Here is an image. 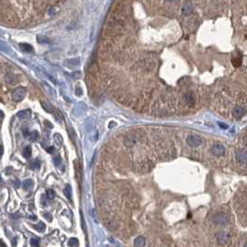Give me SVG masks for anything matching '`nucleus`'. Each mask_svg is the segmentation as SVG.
<instances>
[{
    "mask_svg": "<svg viewBox=\"0 0 247 247\" xmlns=\"http://www.w3.org/2000/svg\"><path fill=\"white\" fill-rule=\"evenodd\" d=\"M1 20L2 22H7L9 25H16L17 23V17L10 9H8L6 12L4 10H1Z\"/></svg>",
    "mask_w": 247,
    "mask_h": 247,
    "instance_id": "nucleus-1",
    "label": "nucleus"
},
{
    "mask_svg": "<svg viewBox=\"0 0 247 247\" xmlns=\"http://www.w3.org/2000/svg\"><path fill=\"white\" fill-rule=\"evenodd\" d=\"M139 137L137 134H128L124 139V144L129 148V147L135 146L139 142Z\"/></svg>",
    "mask_w": 247,
    "mask_h": 247,
    "instance_id": "nucleus-2",
    "label": "nucleus"
},
{
    "mask_svg": "<svg viewBox=\"0 0 247 247\" xmlns=\"http://www.w3.org/2000/svg\"><path fill=\"white\" fill-rule=\"evenodd\" d=\"M26 96V89L24 87H18L17 89H15V91L12 94V98L14 99V101H21Z\"/></svg>",
    "mask_w": 247,
    "mask_h": 247,
    "instance_id": "nucleus-3",
    "label": "nucleus"
},
{
    "mask_svg": "<svg viewBox=\"0 0 247 247\" xmlns=\"http://www.w3.org/2000/svg\"><path fill=\"white\" fill-rule=\"evenodd\" d=\"M187 143L192 148H196L202 144V139L197 135H191L187 137Z\"/></svg>",
    "mask_w": 247,
    "mask_h": 247,
    "instance_id": "nucleus-4",
    "label": "nucleus"
},
{
    "mask_svg": "<svg viewBox=\"0 0 247 247\" xmlns=\"http://www.w3.org/2000/svg\"><path fill=\"white\" fill-rule=\"evenodd\" d=\"M213 221L215 222V224L219 225V226H224L227 224L228 222V216L224 213H218L214 216Z\"/></svg>",
    "mask_w": 247,
    "mask_h": 247,
    "instance_id": "nucleus-5",
    "label": "nucleus"
},
{
    "mask_svg": "<svg viewBox=\"0 0 247 247\" xmlns=\"http://www.w3.org/2000/svg\"><path fill=\"white\" fill-rule=\"evenodd\" d=\"M211 153L216 156H222L225 153V148L223 145H221L219 143H216L212 146Z\"/></svg>",
    "mask_w": 247,
    "mask_h": 247,
    "instance_id": "nucleus-6",
    "label": "nucleus"
},
{
    "mask_svg": "<svg viewBox=\"0 0 247 247\" xmlns=\"http://www.w3.org/2000/svg\"><path fill=\"white\" fill-rule=\"evenodd\" d=\"M236 159L238 161L239 163L243 164H247V153L243 150H240V151H237L236 153Z\"/></svg>",
    "mask_w": 247,
    "mask_h": 247,
    "instance_id": "nucleus-7",
    "label": "nucleus"
},
{
    "mask_svg": "<svg viewBox=\"0 0 247 247\" xmlns=\"http://www.w3.org/2000/svg\"><path fill=\"white\" fill-rule=\"evenodd\" d=\"M5 80H6V82L9 85H15L18 83V76L16 74H7L6 75H5Z\"/></svg>",
    "mask_w": 247,
    "mask_h": 247,
    "instance_id": "nucleus-8",
    "label": "nucleus"
},
{
    "mask_svg": "<svg viewBox=\"0 0 247 247\" xmlns=\"http://www.w3.org/2000/svg\"><path fill=\"white\" fill-rule=\"evenodd\" d=\"M228 240H229V235L227 234V232L225 231H220L218 232L217 234V241L220 244H225Z\"/></svg>",
    "mask_w": 247,
    "mask_h": 247,
    "instance_id": "nucleus-9",
    "label": "nucleus"
},
{
    "mask_svg": "<svg viewBox=\"0 0 247 247\" xmlns=\"http://www.w3.org/2000/svg\"><path fill=\"white\" fill-rule=\"evenodd\" d=\"M232 113H233V115L237 118H241L243 117L244 114H245V110L241 106H236L233 111H232Z\"/></svg>",
    "mask_w": 247,
    "mask_h": 247,
    "instance_id": "nucleus-10",
    "label": "nucleus"
},
{
    "mask_svg": "<svg viewBox=\"0 0 247 247\" xmlns=\"http://www.w3.org/2000/svg\"><path fill=\"white\" fill-rule=\"evenodd\" d=\"M65 64L67 65V67L72 68V67H76L80 64V59L79 58H74V59H69L65 60Z\"/></svg>",
    "mask_w": 247,
    "mask_h": 247,
    "instance_id": "nucleus-11",
    "label": "nucleus"
},
{
    "mask_svg": "<svg viewBox=\"0 0 247 247\" xmlns=\"http://www.w3.org/2000/svg\"><path fill=\"white\" fill-rule=\"evenodd\" d=\"M193 10V5L191 3H186L183 6L182 8V13L184 14V15H189V14H191Z\"/></svg>",
    "mask_w": 247,
    "mask_h": 247,
    "instance_id": "nucleus-12",
    "label": "nucleus"
},
{
    "mask_svg": "<svg viewBox=\"0 0 247 247\" xmlns=\"http://www.w3.org/2000/svg\"><path fill=\"white\" fill-rule=\"evenodd\" d=\"M42 107L45 109V111H46L47 112L49 113H52L53 114L54 112L56 111V109L51 105V104H49V102L46 101H42Z\"/></svg>",
    "mask_w": 247,
    "mask_h": 247,
    "instance_id": "nucleus-13",
    "label": "nucleus"
},
{
    "mask_svg": "<svg viewBox=\"0 0 247 247\" xmlns=\"http://www.w3.org/2000/svg\"><path fill=\"white\" fill-rule=\"evenodd\" d=\"M41 85H43V87H44V88H45V90L46 91L49 93V94H50V95H52V96H54V97H56V91H55V89L52 87H50V85H49V84H46V83H45V82H42L41 83Z\"/></svg>",
    "mask_w": 247,
    "mask_h": 247,
    "instance_id": "nucleus-14",
    "label": "nucleus"
},
{
    "mask_svg": "<svg viewBox=\"0 0 247 247\" xmlns=\"http://www.w3.org/2000/svg\"><path fill=\"white\" fill-rule=\"evenodd\" d=\"M30 115H31V112L29 110H23L17 113V116L20 119H27V118L30 117Z\"/></svg>",
    "mask_w": 247,
    "mask_h": 247,
    "instance_id": "nucleus-15",
    "label": "nucleus"
},
{
    "mask_svg": "<svg viewBox=\"0 0 247 247\" xmlns=\"http://www.w3.org/2000/svg\"><path fill=\"white\" fill-rule=\"evenodd\" d=\"M135 247H144L145 246V239L142 236H139L134 241Z\"/></svg>",
    "mask_w": 247,
    "mask_h": 247,
    "instance_id": "nucleus-16",
    "label": "nucleus"
},
{
    "mask_svg": "<svg viewBox=\"0 0 247 247\" xmlns=\"http://www.w3.org/2000/svg\"><path fill=\"white\" fill-rule=\"evenodd\" d=\"M34 187V181L32 179H26L22 182V188L24 189H30Z\"/></svg>",
    "mask_w": 247,
    "mask_h": 247,
    "instance_id": "nucleus-17",
    "label": "nucleus"
},
{
    "mask_svg": "<svg viewBox=\"0 0 247 247\" xmlns=\"http://www.w3.org/2000/svg\"><path fill=\"white\" fill-rule=\"evenodd\" d=\"M54 140H55V143L58 145L59 147H61L63 144V139L62 137H61L60 134H59V133H56V134L54 135Z\"/></svg>",
    "mask_w": 247,
    "mask_h": 247,
    "instance_id": "nucleus-18",
    "label": "nucleus"
},
{
    "mask_svg": "<svg viewBox=\"0 0 247 247\" xmlns=\"http://www.w3.org/2000/svg\"><path fill=\"white\" fill-rule=\"evenodd\" d=\"M22 155L24 158H30L31 155H32V147L31 146H27L25 147L24 149L22 151Z\"/></svg>",
    "mask_w": 247,
    "mask_h": 247,
    "instance_id": "nucleus-19",
    "label": "nucleus"
},
{
    "mask_svg": "<svg viewBox=\"0 0 247 247\" xmlns=\"http://www.w3.org/2000/svg\"><path fill=\"white\" fill-rule=\"evenodd\" d=\"M63 192H64V195L67 197L69 200L72 199V188H71L70 185H67V186L65 187Z\"/></svg>",
    "mask_w": 247,
    "mask_h": 247,
    "instance_id": "nucleus-20",
    "label": "nucleus"
},
{
    "mask_svg": "<svg viewBox=\"0 0 247 247\" xmlns=\"http://www.w3.org/2000/svg\"><path fill=\"white\" fill-rule=\"evenodd\" d=\"M20 47L22 49V50L24 51V52H32V51H33L32 46L28 45V44H21V45H20Z\"/></svg>",
    "mask_w": 247,
    "mask_h": 247,
    "instance_id": "nucleus-21",
    "label": "nucleus"
},
{
    "mask_svg": "<svg viewBox=\"0 0 247 247\" xmlns=\"http://www.w3.org/2000/svg\"><path fill=\"white\" fill-rule=\"evenodd\" d=\"M185 99H186V102L188 104H192L194 103V96L191 93H189L187 95H185Z\"/></svg>",
    "mask_w": 247,
    "mask_h": 247,
    "instance_id": "nucleus-22",
    "label": "nucleus"
},
{
    "mask_svg": "<svg viewBox=\"0 0 247 247\" xmlns=\"http://www.w3.org/2000/svg\"><path fill=\"white\" fill-rule=\"evenodd\" d=\"M231 62L235 66V67H239V66L241 64V57H235V58L232 59Z\"/></svg>",
    "mask_w": 247,
    "mask_h": 247,
    "instance_id": "nucleus-23",
    "label": "nucleus"
},
{
    "mask_svg": "<svg viewBox=\"0 0 247 247\" xmlns=\"http://www.w3.org/2000/svg\"><path fill=\"white\" fill-rule=\"evenodd\" d=\"M38 137H39V133L37 131H33V132L30 133V135H29V139L32 141H35Z\"/></svg>",
    "mask_w": 247,
    "mask_h": 247,
    "instance_id": "nucleus-24",
    "label": "nucleus"
},
{
    "mask_svg": "<svg viewBox=\"0 0 247 247\" xmlns=\"http://www.w3.org/2000/svg\"><path fill=\"white\" fill-rule=\"evenodd\" d=\"M35 229L36 230H38V231L42 232V231H44V230H45V229H46V225L44 224V223L39 222L38 224H36V225L35 226Z\"/></svg>",
    "mask_w": 247,
    "mask_h": 247,
    "instance_id": "nucleus-25",
    "label": "nucleus"
},
{
    "mask_svg": "<svg viewBox=\"0 0 247 247\" xmlns=\"http://www.w3.org/2000/svg\"><path fill=\"white\" fill-rule=\"evenodd\" d=\"M53 115H54V117H55V119H56L57 121H59V122H61V120H62V115H61V113H60V112L59 110H57V109H56V111L54 112V113H53Z\"/></svg>",
    "mask_w": 247,
    "mask_h": 247,
    "instance_id": "nucleus-26",
    "label": "nucleus"
},
{
    "mask_svg": "<svg viewBox=\"0 0 247 247\" xmlns=\"http://www.w3.org/2000/svg\"><path fill=\"white\" fill-rule=\"evenodd\" d=\"M46 197H47V199H49V200H52V199L55 198V192L52 191V189H47L46 191Z\"/></svg>",
    "mask_w": 247,
    "mask_h": 247,
    "instance_id": "nucleus-27",
    "label": "nucleus"
},
{
    "mask_svg": "<svg viewBox=\"0 0 247 247\" xmlns=\"http://www.w3.org/2000/svg\"><path fill=\"white\" fill-rule=\"evenodd\" d=\"M68 245H69V246H71V247H73V246H77V245H78V241H77V239H75V238L70 239L69 243H68Z\"/></svg>",
    "mask_w": 247,
    "mask_h": 247,
    "instance_id": "nucleus-28",
    "label": "nucleus"
},
{
    "mask_svg": "<svg viewBox=\"0 0 247 247\" xmlns=\"http://www.w3.org/2000/svg\"><path fill=\"white\" fill-rule=\"evenodd\" d=\"M37 41H38V43H40V44H44V43H47L49 42V39L46 38V36H37Z\"/></svg>",
    "mask_w": 247,
    "mask_h": 247,
    "instance_id": "nucleus-29",
    "label": "nucleus"
},
{
    "mask_svg": "<svg viewBox=\"0 0 247 247\" xmlns=\"http://www.w3.org/2000/svg\"><path fill=\"white\" fill-rule=\"evenodd\" d=\"M53 161H54V163H55V164H56V165H60V163H61V158H60V155H55L54 157H53Z\"/></svg>",
    "mask_w": 247,
    "mask_h": 247,
    "instance_id": "nucleus-30",
    "label": "nucleus"
},
{
    "mask_svg": "<svg viewBox=\"0 0 247 247\" xmlns=\"http://www.w3.org/2000/svg\"><path fill=\"white\" fill-rule=\"evenodd\" d=\"M31 167L33 168V169H38L39 167H40V163H39V161H34V162L32 163V164H31Z\"/></svg>",
    "mask_w": 247,
    "mask_h": 247,
    "instance_id": "nucleus-31",
    "label": "nucleus"
},
{
    "mask_svg": "<svg viewBox=\"0 0 247 247\" xmlns=\"http://www.w3.org/2000/svg\"><path fill=\"white\" fill-rule=\"evenodd\" d=\"M31 244H32V246H34V247H37L39 245V239L38 238L32 239L31 240Z\"/></svg>",
    "mask_w": 247,
    "mask_h": 247,
    "instance_id": "nucleus-32",
    "label": "nucleus"
},
{
    "mask_svg": "<svg viewBox=\"0 0 247 247\" xmlns=\"http://www.w3.org/2000/svg\"><path fill=\"white\" fill-rule=\"evenodd\" d=\"M71 75H72V77H74V78H75V79H77V78L81 77V72H74V73H73Z\"/></svg>",
    "mask_w": 247,
    "mask_h": 247,
    "instance_id": "nucleus-33",
    "label": "nucleus"
},
{
    "mask_svg": "<svg viewBox=\"0 0 247 247\" xmlns=\"http://www.w3.org/2000/svg\"><path fill=\"white\" fill-rule=\"evenodd\" d=\"M82 89L80 88V87H76V89H75V95H76V96H81L82 95Z\"/></svg>",
    "mask_w": 247,
    "mask_h": 247,
    "instance_id": "nucleus-34",
    "label": "nucleus"
},
{
    "mask_svg": "<svg viewBox=\"0 0 247 247\" xmlns=\"http://www.w3.org/2000/svg\"><path fill=\"white\" fill-rule=\"evenodd\" d=\"M44 123L46 124V125H47V126H46L47 127H49V128H52V127H53V125H52L51 123H49V121H45Z\"/></svg>",
    "mask_w": 247,
    "mask_h": 247,
    "instance_id": "nucleus-35",
    "label": "nucleus"
},
{
    "mask_svg": "<svg viewBox=\"0 0 247 247\" xmlns=\"http://www.w3.org/2000/svg\"><path fill=\"white\" fill-rule=\"evenodd\" d=\"M218 125L220 126L221 128H228V126L226 125V124H223V123H220V122H219V123H218Z\"/></svg>",
    "mask_w": 247,
    "mask_h": 247,
    "instance_id": "nucleus-36",
    "label": "nucleus"
},
{
    "mask_svg": "<svg viewBox=\"0 0 247 247\" xmlns=\"http://www.w3.org/2000/svg\"><path fill=\"white\" fill-rule=\"evenodd\" d=\"M54 148L53 147H49V149H47V151H49V153H54Z\"/></svg>",
    "mask_w": 247,
    "mask_h": 247,
    "instance_id": "nucleus-37",
    "label": "nucleus"
},
{
    "mask_svg": "<svg viewBox=\"0 0 247 247\" xmlns=\"http://www.w3.org/2000/svg\"><path fill=\"white\" fill-rule=\"evenodd\" d=\"M244 144L247 147V135L244 137Z\"/></svg>",
    "mask_w": 247,
    "mask_h": 247,
    "instance_id": "nucleus-38",
    "label": "nucleus"
},
{
    "mask_svg": "<svg viewBox=\"0 0 247 247\" xmlns=\"http://www.w3.org/2000/svg\"><path fill=\"white\" fill-rule=\"evenodd\" d=\"M45 216H46V218L47 220H50V217H49V214H45Z\"/></svg>",
    "mask_w": 247,
    "mask_h": 247,
    "instance_id": "nucleus-39",
    "label": "nucleus"
},
{
    "mask_svg": "<svg viewBox=\"0 0 247 247\" xmlns=\"http://www.w3.org/2000/svg\"><path fill=\"white\" fill-rule=\"evenodd\" d=\"M1 245H2L1 247H7L6 245H5V244L3 243V241H1Z\"/></svg>",
    "mask_w": 247,
    "mask_h": 247,
    "instance_id": "nucleus-40",
    "label": "nucleus"
},
{
    "mask_svg": "<svg viewBox=\"0 0 247 247\" xmlns=\"http://www.w3.org/2000/svg\"><path fill=\"white\" fill-rule=\"evenodd\" d=\"M1 112V120H3V118H4V114H3V112L1 111V112Z\"/></svg>",
    "mask_w": 247,
    "mask_h": 247,
    "instance_id": "nucleus-41",
    "label": "nucleus"
},
{
    "mask_svg": "<svg viewBox=\"0 0 247 247\" xmlns=\"http://www.w3.org/2000/svg\"><path fill=\"white\" fill-rule=\"evenodd\" d=\"M1 155H3V146L1 145Z\"/></svg>",
    "mask_w": 247,
    "mask_h": 247,
    "instance_id": "nucleus-42",
    "label": "nucleus"
},
{
    "mask_svg": "<svg viewBox=\"0 0 247 247\" xmlns=\"http://www.w3.org/2000/svg\"><path fill=\"white\" fill-rule=\"evenodd\" d=\"M244 247H247V245H245V246H244Z\"/></svg>",
    "mask_w": 247,
    "mask_h": 247,
    "instance_id": "nucleus-43",
    "label": "nucleus"
}]
</instances>
